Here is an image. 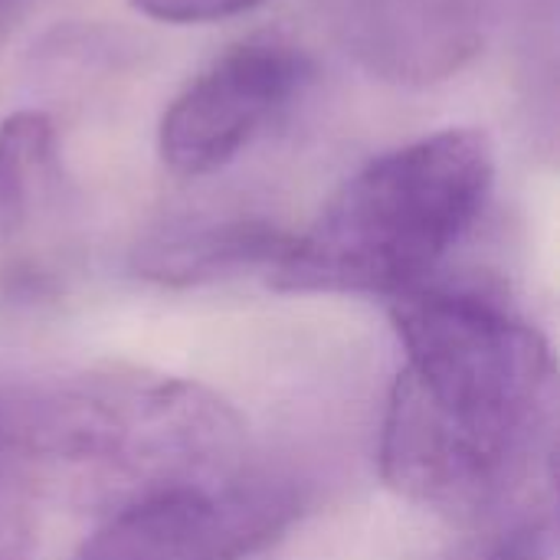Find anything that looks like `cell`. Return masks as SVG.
<instances>
[{
	"label": "cell",
	"mask_w": 560,
	"mask_h": 560,
	"mask_svg": "<svg viewBox=\"0 0 560 560\" xmlns=\"http://www.w3.org/2000/svg\"><path fill=\"white\" fill-rule=\"evenodd\" d=\"M289 233L256 217H187L138 240L131 269L158 285H203L243 272H272Z\"/></svg>",
	"instance_id": "52a82bcc"
},
{
	"label": "cell",
	"mask_w": 560,
	"mask_h": 560,
	"mask_svg": "<svg viewBox=\"0 0 560 560\" xmlns=\"http://www.w3.org/2000/svg\"><path fill=\"white\" fill-rule=\"evenodd\" d=\"M312 59L282 36H253L230 46L164 112L161 161L180 177L226 167L312 82Z\"/></svg>",
	"instance_id": "277c9868"
},
{
	"label": "cell",
	"mask_w": 560,
	"mask_h": 560,
	"mask_svg": "<svg viewBox=\"0 0 560 560\" xmlns=\"http://www.w3.org/2000/svg\"><path fill=\"white\" fill-rule=\"evenodd\" d=\"M0 456L26 482L105 518L164 499H213L243 479L249 436L200 381L138 364L39 377L0 404Z\"/></svg>",
	"instance_id": "7a4b0ae2"
},
{
	"label": "cell",
	"mask_w": 560,
	"mask_h": 560,
	"mask_svg": "<svg viewBox=\"0 0 560 560\" xmlns=\"http://www.w3.org/2000/svg\"><path fill=\"white\" fill-rule=\"evenodd\" d=\"M269 0H128L131 10H138L148 20H161V23H217V20H230L240 13H249L256 7H262Z\"/></svg>",
	"instance_id": "30bf717a"
},
{
	"label": "cell",
	"mask_w": 560,
	"mask_h": 560,
	"mask_svg": "<svg viewBox=\"0 0 560 560\" xmlns=\"http://www.w3.org/2000/svg\"><path fill=\"white\" fill-rule=\"evenodd\" d=\"M495 184L486 131L446 128L374 158L292 236L266 276L279 292L397 299L436 276Z\"/></svg>",
	"instance_id": "3957f363"
},
{
	"label": "cell",
	"mask_w": 560,
	"mask_h": 560,
	"mask_svg": "<svg viewBox=\"0 0 560 560\" xmlns=\"http://www.w3.org/2000/svg\"><path fill=\"white\" fill-rule=\"evenodd\" d=\"M30 558V522L26 509L7 476V463L0 456V560Z\"/></svg>",
	"instance_id": "8fae6325"
},
{
	"label": "cell",
	"mask_w": 560,
	"mask_h": 560,
	"mask_svg": "<svg viewBox=\"0 0 560 560\" xmlns=\"http://www.w3.org/2000/svg\"><path fill=\"white\" fill-rule=\"evenodd\" d=\"M446 560H558L555 525L548 518H525L505 535L479 545H466Z\"/></svg>",
	"instance_id": "9c48e42d"
},
{
	"label": "cell",
	"mask_w": 560,
	"mask_h": 560,
	"mask_svg": "<svg viewBox=\"0 0 560 560\" xmlns=\"http://www.w3.org/2000/svg\"><path fill=\"white\" fill-rule=\"evenodd\" d=\"M404 348L381 423V476L459 522L499 512L551 433L555 358L505 299L436 279L390 299Z\"/></svg>",
	"instance_id": "6da1fadb"
},
{
	"label": "cell",
	"mask_w": 560,
	"mask_h": 560,
	"mask_svg": "<svg viewBox=\"0 0 560 560\" xmlns=\"http://www.w3.org/2000/svg\"><path fill=\"white\" fill-rule=\"evenodd\" d=\"M39 0H0V39L36 7Z\"/></svg>",
	"instance_id": "7c38bea8"
},
{
	"label": "cell",
	"mask_w": 560,
	"mask_h": 560,
	"mask_svg": "<svg viewBox=\"0 0 560 560\" xmlns=\"http://www.w3.org/2000/svg\"><path fill=\"white\" fill-rule=\"evenodd\" d=\"M262 551L230 495L164 499L115 512L72 560H246Z\"/></svg>",
	"instance_id": "8992f818"
},
{
	"label": "cell",
	"mask_w": 560,
	"mask_h": 560,
	"mask_svg": "<svg viewBox=\"0 0 560 560\" xmlns=\"http://www.w3.org/2000/svg\"><path fill=\"white\" fill-rule=\"evenodd\" d=\"M52 164L56 125L46 112L23 108L0 121V243L30 226Z\"/></svg>",
	"instance_id": "ba28073f"
},
{
	"label": "cell",
	"mask_w": 560,
	"mask_h": 560,
	"mask_svg": "<svg viewBox=\"0 0 560 560\" xmlns=\"http://www.w3.org/2000/svg\"><path fill=\"white\" fill-rule=\"evenodd\" d=\"M348 49L381 79L436 82L479 49L472 0H331Z\"/></svg>",
	"instance_id": "5b68a950"
}]
</instances>
